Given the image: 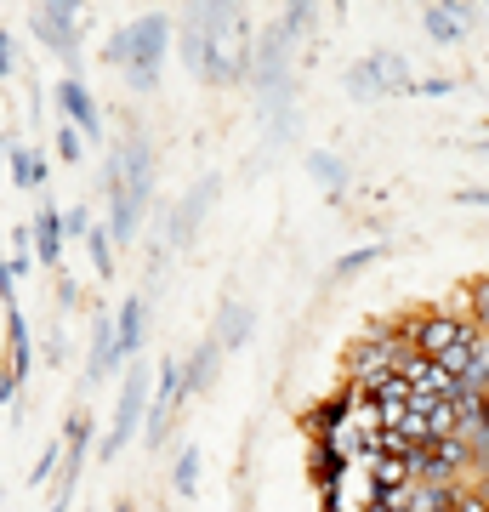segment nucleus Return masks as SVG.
<instances>
[{"label": "nucleus", "mask_w": 489, "mask_h": 512, "mask_svg": "<svg viewBox=\"0 0 489 512\" xmlns=\"http://www.w3.org/2000/svg\"><path fill=\"white\" fill-rule=\"evenodd\" d=\"M63 222H69V239H86L91 228H97V222H91V205H80V200L63 211Z\"/></svg>", "instance_id": "29"}, {"label": "nucleus", "mask_w": 489, "mask_h": 512, "mask_svg": "<svg viewBox=\"0 0 489 512\" xmlns=\"http://www.w3.org/2000/svg\"><path fill=\"white\" fill-rule=\"evenodd\" d=\"M251 330H256V313L251 302H239V296H222V308H217V325H211V336H217L228 353L239 348H251Z\"/></svg>", "instance_id": "18"}, {"label": "nucleus", "mask_w": 489, "mask_h": 512, "mask_svg": "<svg viewBox=\"0 0 489 512\" xmlns=\"http://www.w3.org/2000/svg\"><path fill=\"white\" fill-rule=\"evenodd\" d=\"M313 18H319V12H313V0H296V6H285V12H279V29H285L290 40H302L313 29Z\"/></svg>", "instance_id": "25"}, {"label": "nucleus", "mask_w": 489, "mask_h": 512, "mask_svg": "<svg viewBox=\"0 0 489 512\" xmlns=\"http://www.w3.org/2000/svg\"><path fill=\"white\" fill-rule=\"evenodd\" d=\"M52 148H57V160H63V165H80V154H86V131H74L69 120H63Z\"/></svg>", "instance_id": "27"}, {"label": "nucleus", "mask_w": 489, "mask_h": 512, "mask_svg": "<svg viewBox=\"0 0 489 512\" xmlns=\"http://www.w3.org/2000/svg\"><path fill=\"white\" fill-rule=\"evenodd\" d=\"M416 69H410V57L393 52V46H376L370 57L359 63H347V92L359 97V103H376V97H416Z\"/></svg>", "instance_id": "4"}, {"label": "nucleus", "mask_w": 489, "mask_h": 512, "mask_svg": "<svg viewBox=\"0 0 489 512\" xmlns=\"http://www.w3.org/2000/svg\"><path fill=\"white\" fill-rule=\"evenodd\" d=\"M86 251H91V268H97V279H114V251H120V245H114L109 222H97V228L86 234Z\"/></svg>", "instance_id": "23"}, {"label": "nucleus", "mask_w": 489, "mask_h": 512, "mask_svg": "<svg viewBox=\"0 0 489 512\" xmlns=\"http://www.w3.org/2000/svg\"><path fill=\"white\" fill-rule=\"evenodd\" d=\"M29 23H35L40 46L63 57L74 80H86V74H80V0H40Z\"/></svg>", "instance_id": "6"}, {"label": "nucleus", "mask_w": 489, "mask_h": 512, "mask_svg": "<svg viewBox=\"0 0 489 512\" xmlns=\"http://www.w3.org/2000/svg\"><path fill=\"white\" fill-rule=\"evenodd\" d=\"M478 490H484V501H489V473H484V478H478Z\"/></svg>", "instance_id": "37"}, {"label": "nucleus", "mask_w": 489, "mask_h": 512, "mask_svg": "<svg viewBox=\"0 0 489 512\" xmlns=\"http://www.w3.org/2000/svg\"><path fill=\"white\" fill-rule=\"evenodd\" d=\"M381 256H387V245H381V239H376V245H359V251H347V256H336V274H359V268H376V262H381Z\"/></svg>", "instance_id": "26"}, {"label": "nucleus", "mask_w": 489, "mask_h": 512, "mask_svg": "<svg viewBox=\"0 0 489 512\" xmlns=\"http://www.w3.org/2000/svg\"><path fill=\"white\" fill-rule=\"evenodd\" d=\"M399 359H404V342H364L359 336L342 359V382L353 387V393H364V387H376L381 376H393Z\"/></svg>", "instance_id": "9"}, {"label": "nucleus", "mask_w": 489, "mask_h": 512, "mask_svg": "<svg viewBox=\"0 0 489 512\" xmlns=\"http://www.w3.org/2000/svg\"><path fill=\"white\" fill-rule=\"evenodd\" d=\"M211 205H217V177H200V183H194L177 205H171V211H165V222H160V228H165V245H171V251H188Z\"/></svg>", "instance_id": "8"}, {"label": "nucleus", "mask_w": 489, "mask_h": 512, "mask_svg": "<svg viewBox=\"0 0 489 512\" xmlns=\"http://www.w3.org/2000/svg\"><path fill=\"white\" fill-rule=\"evenodd\" d=\"M455 205H489V188H455Z\"/></svg>", "instance_id": "34"}, {"label": "nucleus", "mask_w": 489, "mask_h": 512, "mask_svg": "<svg viewBox=\"0 0 489 512\" xmlns=\"http://www.w3.org/2000/svg\"><path fill=\"white\" fill-rule=\"evenodd\" d=\"M0 74L18 80V35H12V29H0Z\"/></svg>", "instance_id": "30"}, {"label": "nucleus", "mask_w": 489, "mask_h": 512, "mask_svg": "<svg viewBox=\"0 0 489 512\" xmlns=\"http://www.w3.org/2000/svg\"><path fill=\"white\" fill-rule=\"evenodd\" d=\"M171 490H177L182 501L200 495V450H194V444H182L177 461H171Z\"/></svg>", "instance_id": "21"}, {"label": "nucleus", "mask_w": 489, "mask_h": 512, "mask_svg": "<svg viewBox=\"0 0 489 512\" xmlns=\"http://www.w3.org/2000/svg\"><path fill=\"white\" fill-rule=\"evenodd\" d=\"M0 319H6V382L29 387V376H35V330H29L18 302H6Z\"/></svg>", "instance_id": "13"}, {"label": "nucleus", "mask_w": 489, "mask_h": 512, "mask_svg": "<svg viewBox=\"0 0 489 512\" xmlns=\"http://www.w3.org/2000/svg\"><path fill=\"white\" fill-rule=\"evenodd\" d=\"M57 114H63L74 131H86L91 143H103V109H97V97H91L86 80L63 74V86H57Z\"/></svg>", "instance_id": "14"}, {"label": "nucleus", "mask_w": 489, "mask_h": 512, "mask_svg": "<svg viewBox=\"0 0 489 512\" xmlns=\"http://www.w3.org/2000/svg\"><path fill=\"white\" fill-rule=\"evenodd\" d=\"M256 35L262 29L234 0H194V6H182V18H177V52L188 63V74L205 80V86H239V80H251Z\"/></svg>", "instance_id": "1"}, {"label": "nucleus", "mask_w": 489, "mask_h": 512, "mask_svg": "<svg viewBox=\"0 0 489 512\" xmlns=\"http://www.w3.org/2000/svg\"><path fill=\"white\" fill-rule=\"evenodd\" d=\"M6 165H12V188H29V194L46 188V154L18 143V131H6Z\"/></svg>", "instance_id": "19"}, {"label": "nucleus", "mask_w": 489, "mask_h": 512, "mask_svg": "<svg viewBox=\"0 0 489 512\" xmlns=\"http://www.w3.org/2000/svg\"><path fill=\"white\" fill-rule=\"evenodd\" d=\"M171 40H177V18H165V12H137L131 23H120L103 46V63L109 69L126 74V86L137 97L160 92V74H165V52H171Z\"/></svg>", "instance_id": "3"}, {"label": "nucleus", "mask_w": 489, "mask_h": 512, "mask_svg": "<svg viewBox=\"0 0 489 512\" xmlns=\"http://www.w3.org/2000/svg\"><path fill=\"white\" fill-rule=\"evenodd\" d=\"M467 313H472V325H478V330L489 336V274L467 285Z\"/></svg>", "instance_id": "28"}, {"label": "nucleus", "mask_w": 489, "mask_h": 512, "mask_svg": "<svg viewBox=\"0 0 489 512\" xmlns=\"http://www.w3.org/2000/svg\"><path fill=\"white\" fill-rule=\"evenodd\" d=\"M148 308H154V291H131L114 313V330H120V353H126V365L143 359V342H148Z\"/></svg>", "instance_id": "15"}, {"label": "nucleus", "mask_w": 489, "mask_h": 512, "mask_svg": "<svg viewBox=\"0 0 489 512\" xmlns=\"http://www.w3.org/2000/svg\"><path fill=\"white\" fill-rule=\"evenodd\" d=\"M46 512H69V501H52V507H46Z\"/></svg>", "instance_id": "36"}, {"label": "nucleus", "mask_w": 489, "mask_h": 512, "mask_svg": "<svg viewBox=\"0 0 489 512\" xmlns=\"http://www.w3.org/2000/svg\"><path fill=\"white\" fill-rule=\"evenodd\" d=\"M29 222H35V256H40V268H63V239H69L63 205H57V200H40Z\"/></svg>", "instance_id": "16"}, {"label": "nucleus", "mask_w": 489, "mask_h": 512, "mask_svg": "<svg viewBox=\"0 0 489 512\" xmlns=\"http://www.w3.org/2000/svg\"><path fill=\"white\" fill-rule=\"evenodd\" d=\"M148 404H154V376H148V365L137 359V365L120 376L114 427H109V439H103V456H97V461H120V456H126V444L137 439V427H148Z\"/></svg>", "instance_id": "5"}, {"label": "nucleus", "mask_w": 489, "mask_h": 512, "mask_svg": "<svg viewBox=\"0 0 489 512\" xmlns=\"http://www.w3.org/2000/svg\"><path fill=\"white\" fill-rule=\"evenodd\" d=\"M63 444H69V456H63V473L52 484V501H74V490H80V473H86V456H91V410H74L69 416Z\"/></svg>", "instance_id": "12"}, {"label": "nucleus", "mask_w": 489, "mask_h": 512, "mask_svg": "<svg viewBox=\"0 0 489 512\" xmlns=\"http://www.w3.org/2000/svg\"><path fill=\"white\" fill-rule=\"evenodd\" d=\"M52 291H57V308H63V313H74V308H80V285H74L69 274H57V285H52Z\"/></svg>", "instance_id": "31"}, {"label": "nucleus", "mask_w": 489, "mask_h": 512, "mask_svg": "<svg viewBox=\"0 0 489 512\" xmlns=\"http://www.w3.org/2000/svg\"><path fill=\"white\" fill-rule=\"evenodd\" d=\"M114 370H131L126 353H120V330H114V313H91V348H86V387H103Z\"/></svg>", "instance_id": "11"}, {"label": "nucleus", "mask_w": 489, "mask_h": 512, "mask_svg": "<svg viewBox=\"0 0 489 512\" xmlns=\"http://www.w3.org/2000/svg\"><path fill=\"white\" fill-rule=\"evenodd\" d=\"M455 512H489L484 490H461V501H455Z\"/></svg>", "instance_id": "33"}, {"label": "nucleus", "mask_w": 489, "mask_h": 512, "mask_svg": "<svg viewBox=\"0 0 489 512\" xmlns=\"http://www.w3.org/2000/svg\"><path fill=\"white\" fill-rule=\"evenodd\" d=\"M421 29L433 46H461L478 29V6L472 0H433V6H421Z\"/></svg>", "instance_id": "10"}, {"label": "nucleus", "mask_w": 489, "mask_h": 512, "mask_svg": "<svg viewBox=\"0 0 489 512\" xmlns=\"http://www.w3.org/2000/svg\"><path fill=\"white\" fill-rule=\"evenodd\" d=\"M35 251H6V268H0V302H18V279L35 274Z\"/></svg>", "instance_id": "22"}, {"label": "nucleus", "mask_w": 489, "mask_h": 512, "mask_svg": "<svg viewBox=\"0 0 489 512\" xmlns=\"http://www.w3.org/2000/svg\"><path fill=\"white\" fill-rule=\"evenodd\" d=\"M188 399V376H182V359H160V376H154V404H148V427L143 439L148 450H165L171 439V421H177V404Z\"/></svg>", "instance_id": "7"}, {"label": "nucleus", "mask_w": 489, "mask_h": 512, "mask_svg": "<svg viewBox=\"0 0 489 512\" xmlns=\"http://www.w3.org/2000/svg\"><path fill=\"white\" fill-rule=\"evenodd\" d=\"M308 171L325 183V194H330V205H342L347 200V188H353V165L342 160V154H330V148H313L308 154Z\"/></svg>", "instance_id": "20"}, {"label": "nucleus", "mask_w": 489, "mask_h": 512, "mask_svg": "<svg viewBox=\"0 0 489 512\" xmlns=\"http://www.w3.org/2000/svg\"><path fill=\"white\" fill-rule=\"evenodd\" d=\"M450 92H455V80H450V74H427V80L416 86V97H450Z\"/></svg>", "instance_id": "32"}, {"label": "nucleus", "mask_w": 489, "mask_h": 512, "mask_svg": "<svg viewBox=\"0 0 489 512\" xmlns=\"http://www.w3.org/2000/svg\"><path fill=\"white\" fill-rule=\"evenodd\" d=\"M63 456H69V444L57 439V444H46V450H40L35 456V467H29V484H57V473H63Z\"/></svg>", "instance_id": "24"}, {"label": "nucleus", "mask_w": 489, "mask_h": 512, "mask_svg": "<svg viewBox=\"0 0 489 512\" xmlns=\"http://www.w3.org/2000/svg\"><path fill=\"white\" fill-rule=\"evenodd\" d=\"M103 194H109V234H114V245H131L137 228H143V211L154 205V143H148L143 131L109 137Z\"/></svg>", "instance_id": "2"}, {"label": "nucleus", "mask_w": 489, "mask_h": 512, "mask_svg": "<svg viewBox=\"0 0 489 512\" xmlns=\"http://www.w3.org/2000/svg\"><path fill=\"white\" fill-rule=\"evenodd\" d=\"M222 342L217 336H211V330H205L200 342H194V353H188V359H182V376H188V399H194V393H211V387H217V376H222Z\"/></svg>", "instance_id": "17"}, {"label": "nucleus", "mask_w": 489, "mask_h": 512, "mask_svg": "<svg viewBox=\"0 0 489 512\" xmlns=\"http://www.w3.org/2000/svg\"><path fill=\"white\" fill-rule=\"evenodd\" d=\"M114 512H137V507H131V501H114Z\"/></svg>", "instance_id": "35"}]
</instances>
